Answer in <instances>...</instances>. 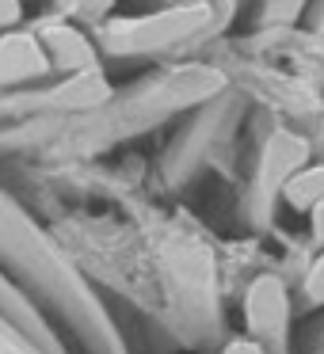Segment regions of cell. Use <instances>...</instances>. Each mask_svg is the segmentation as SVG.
Listing matches in <instances>:
<instances>
[{"label":"cell","instance_id":"obj_1","mask_svg":"<svg viewBox=\"0 0 324 354\" xmlns=\"http://www.w3.org/2000/svg\"><path fill=\"white\" fill-rule=\"evenodd\" d=\"M225 88V73L202 62L164 69L138 80L126 92H115L103 107L65 118H27L0 126V156L39 153L46 160H84L103 149L130 141L161 126L164 118L210 103Z\"/></svg>","mask_w":324,"mask_h":354},{"label":"cell","instance_id":"obj_2","mask_svg":"<svg viewBox=\"0 0 324 354\" xmlns=\"http://www.w3.org/2000/svg\"><path fill=\"white\" fill-rule=\"evenodd\" d=\"M0 270L16 278L46 316L54 313L57 331H69L84 346V354H123L107 308L92 293L80 263L57 240V232L42 229L4 187H0Z\"/></svg>","mask_w":324,"mask_h":354},{"label":"cell","instance_id":"obj_3","mask_svg":"<svg viewBox=\"0 0 324 354\" xmlns=\"http://www.w3.org/2000/svg\"><path fill=\"white\" fill-rule=\"evenodd\" d=\"M229 16L233 0H179L145 16H111L92 27V39L103 57H156L214 35Z\"/></svg>","mask_w":324,"mask_h":354},{"label":"cell","instance_id":"obj_4","mask_svg":"<svg viewBox=\"0 0 324 354\" xmlns=\"http://www.w3.org/2000/svg\"><path fill=\"white\" fill-rule=\"evenodd\" d=\"M31 35L39 39V46L46 50L50 69L69 77V73H84V69H100V46H96L92 31L73 19L57 16V12H46L42 19L31 24Z\"/></svg>","mask_w":324,"mask_h":354},{"label":"cell","instance_id":"obj_5","mask_svg":"<svg viewBox=\"0 0 324 354\" xmlns=\"http://www.w3.org/2000/svg\"><path fill=\"white\" fill-rule=\"evenodd\" d=\"M50 57L46 50L39 46V39L31 35V27H19V31L0 35V95L16 92V88H27L35 80L50 77Z\"/></svg>","mask_w":324,"mask_h":354},{"label":"cell","instance_id":"obj_6","mask_svg":"<svg viewBox=\"0 0 324 354\" xmlns=\"http://www.w3.org/2000/svg\"><path fill=\"white\" fill-rule=\"evenodd\" d=\"M286 320H290V297L286 282L275 274H260L244 293V324L255 339H282Z\"/></svg>","mask_w":324,"mask_h":354},{"label":"cell","instance_id":"obj_7","mask_svg":"<svg viewBox=\"0 0 324 354\" xmlns=\"http://www.w3.org/2000/svg\"><path fill=\"white\" fill-rule=\"evenodd\" d=\"M305 164H309V141L290 130H275L260 156V176H255L260 198H275L290 183V176H298Z\"/></svg>","mask_w":324,"mask_h":354},{"label":"cell","instance_id":"obj_8","mask_svg":"<svg viewBox=\"0 0 324 354\" xmlns=\"http://www.w3.org/2000/svg\"><path fill=\"white\" fill-rule=\"evenodd\" d=\"M286 202L294 209H309L324 198V164L321 168H301L298 176H290V183L282 187Z\"/></svg>","mask_w":324,"mask_h":354},{"label":"cell","instance_id":"obj_9","mask_svg":"<svg viewBox=\"0 0 324 354\" xmlns=\"http://www.w3.org/2000/svg\"><path fill=\"white\" fill-rule=\"evenodd\" d=\"M54 12L92 31V27H100L103 19H111L115 0H54Z\"/></svg>","mask_w":324,"mask_h":354},{"label":"cell","instance_id":"obj_10","mask_svg":"<svg viewBox=\"0 0 324 354\" xmlns=\"http://www.w3.org/2000/svg\"><path fill=\"white\" fill-rule=\"evenodd\" d=\"M0 354H46L27 331H19L8 316L0 313Z\"/></svg>","mask_w":324,"mask_h":354},{"label":"cell","instance_id":"obj_11","mask_svg":"<svg viewBox=\"0 0 324 354\" xmlns=\"http://www.w3.org/2000/svg\"><path fill=\"white\" fill-rule=\"evenodd\" d=\"M305 4H309V0H263V24H271V27L294 24Z\"/></svg>","mask_w":324,"mask_h":354},{"label":"cell","instance_id":"obj_12","mask_svg":"<svg viewBox=\"0 0 324 354\" xmlns=\"http://www.w3.org/2000/svg\"><path fill=\"white\" fill-rule=\"evenodd\" d=\"M24 27V0H0V35Z\"/></svg>","mask_w":324,"mask_h":354},{"label":"cell","instance_id":"obj_13","mask_svg":"<svg viewBox=\"0 0 324 354\" xmlns=\"http://www.w3.org/2000/svg\"><path fill=\"white\" fill-rule=\"evenodd\" d=\"M305 293H309V301H324V255L313 263V270L305 274Z\"/></svg>","mask_w":324,"mask_h":354},{"label":"cell","instance_id":"obj_14","mask_svg":"<svg viewBox=\"0 0 324 354\" xmlns=\"http://www.w3.org/2000/svg\"><path fill=\"white\" fill-rule=\"evenodd\" d=\"M222 354H263L260 343H248V339H237V343H229Z\"/></svg>","mask_w":324,"mask_h":354},{"label":"cell","instance_id":"obj_15","mask_svg":"<svg viewBox=\"0 0 324 354\" xmlns=\"http://www.w3.org/2000/svg\"><path fill=\"white\" fill-rule=\"evenodd\" d=\"M313 229H316V240H324V198L313 206Z\"/></svg>","mask_w":324,"mask_h":354},{"label":"cell","instance_id":"obj_16","mask_svg":"<svg viewBox=\"0 0 324 354\" xmlns=\"http://www.w3.org/2000/svg\"><path fill=\"white\" fill-rule=\"evenodd\" d=\"M321 141H324V122H321Z\"/></svg>","mask_w":324,"mask_h":354}]
</instances>
